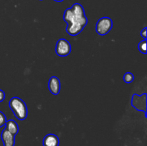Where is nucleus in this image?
<instances>
[{
    "mask_svg": "<svg viewBox=\"0 0 147 146\" xmlns=\"http://www.w3.org/2000/svg\"><path fill=\"white\" fill-rule=\"evenodd\" d=\"M113 27V21L110 17H103L99 19L96 25V30L100 36L107 34Z\"/></svg>",
    "mask_w": 147,
    "mask_h": 146,
    "instance_id": "3",
    "label": "nucleus"
},
{
    "mask_svg": "<svg viewBox=\"0 0 147 146\" xmlns=\"http://www.w3.org/2000/svg\"><path fill=\"white\" fill-rule=\"evenodd\" d=\"M5 92L3 90H0V102L4 101V100L5 99Z\"/></svg>",
    "mask_w": 147,
    "mask_h": 146,
    "instance_id": "14",
    "label": "nucleus"
},
{
    "mask_svg": "<svg viewBox=\"0 0 147 146\" xmlns=\"http://www.w3.org/2000/svg\"><path fill=\"white\" fill-rule=\"evenodd\" d=\"M63 19L67 24L66 31L70 36H76L81 33L88 24L84 8L79 3H76L71 7L65 9Z\"/></svg>",
    "mask_w": 147,
    "mask_h": 146,
    "instance_id": "1",
    "label": "nucleus"
},
{
    "mask_svg": "<svg viewBox=\"0 0 147 146\" xmlns=\"http://www.w3.org/2000/svg\"><path fill=\"white\" fill-rule=\"evenodd\" d=\"M5 129L8 130L10 133L15 136L19 132V126L17 122L13 120H7L5 124Z\"/></svg>",
    "mask_w": 147,
    "mask_h": 146,
    "instance_id": "9",
    "label": "nucleus"
},
{
    "mask_svg": "<svg viewBox=\"0 0 147 146\" xmlns=\"http://www.w3.org/2000/svg\"><path fill=\"white\" fill-rule=\"evenodd\" d=\"M146 35H147L146 27H145V28H144L142 30V31H141V36H142L144 40H146Z\"/></svg>",
    "mask_w": 147,
    "mask_h": 146,
    "instance_id": "13",
    "label": "nucleus"
},
{
    "mask_svg": "<svg viewBox=\"0 0 147 146\" xmlns=\"http://www.w3.org/2000/svg\"><path fill=\"white\" fill-rule=\"evenodd\" d=\"M54 1H57V2H62V1H63L64 0H54Z\"/></svg>",
    "mask_w": 147,
    "mask_h": 146,
    "instance_id": "15",
    "label": "nucleus"
},
{
    "mask_svg": "<svg viewBox=\"0 0 147 146\" xmlns=\"http://www.w3.org/2000/svg\"><path fill=\"white\" fill-rule=\"evenodd\" d=\"M146 102H147V94L144 93L142 95L137 94H134L132 96L131 105L134 108L139 111H143L146 117Z\"/></svg>",
    "mask_w": 147,
    "mask_h": 146,
    "instance_id": "4",
    "label": "nucleus"
},
{
    "mask_svg": "<svg viewBox=\"0 0 147 146\" xmlns=\"http://www.w3.org/2000/svg\"><path fill=\"white\" fill-rule=\"evenodd\" d=\"M138 48H139V50L140 52L143 53V54H146V40H144L142 41H141L139 43Z\"/></svg>",
    "mask_w": 147,
    "mask_h": 146,
    "instance_id": "11",
    "label": "nucleus"
},
{
    "mask_svg": "<svg viewBox=\"0 0 147 146\" xmlns=\"http://www.w3.org/2000/svg\"><path fill=\"white\" fill-rule=\"evenodd\" d=\"M59 137L55 134H47L42 140L43 146H59Z\"/></svg>",
    "mask_w": 147,
    "mask_h": 146,
    "instance_id": "8",
    "label": "nucleus"
},
{
    "mask_svg": "<svg viewBox=\"0 0 147 146\" xmlns=\"http://www.w3.org/2000/svg\"><path fill=\"white\" fill-rule=\"evenodd\" d=\"M40 1H42V0H40Z\"/></svg>",
    "mask_w": 147,
    "mask_h": 146,
    "instance_id": "16",
    "label": "nucleus"
},
{
    "mask_svg": "<svg viewBox=\"0 0 147 146\" xmlns=\"http://www.w3.org/2000/svg\"><path fill=\"white\" fill-rule=\"evenodd\" d=\"M134 80V76L131 72H126L123 75V81L127 84H130Z\"/></svg>",
    "mask_w": 147,
    "mask_h": 146,
    "instance_id": "10",
    "label": "nucleus"
},
{
    "mask_svg": "<svg viewBox=\"0 0 147 146\" xmlns=\"http://www.w3.org/2000/svg\"><path fill=\"white\" fill-rule=\"evenodd\" d=\"M71 52L70 43L65 39H60L55 46V53L59 57H67Z\"/></svg>",
    "mask_w": 147,
    "mask_h": 146,
    "instance_id": "5",
    "label": "nucleus"
},
{
    "mask_svg": "<svg viewBox=\"0 0 147 146\" xmlns=\"http://www.w3.org/2000/svg\"><path fill=\"white\" fill-rule=\"evenodd\" d=\"M9 106L13 112L14 115L19 120H24L27 118L28 115L27 104L21 98L18 97H12L9 100Z\"/></svg>",
    "mask_w": 147,
    "mask_h": 146,
    "instance_id": "2",
    "label": "nucleus"
},
{
    "mask_svg": "<svg viewBox=\"0 0 147 146\" xmlns=\"http://www.w3.org/2000/svg\"><path fill=\"white\" fill-rule=\"evenodd\" d=\"M7 117H6L5 115L2 113L1 111H0V127H3L4 125H5L6 122H7Z\"/></svg>",
    "mask_w": 147,
    "mask_h": 146,
    "instance_id": "12",
    "label": "nucleus"
},
{
    "mask_svg": "<svg viewBox=\"0 0 147 146\" xmlns=\"http://www.w3.org/2000/svg\"><path fill=\"white\" fill-rule=\"evenodd\" d=\"M1 140H2L4 146H14L15 143V136L10 133L5 128L2 130L1 135Z\"/></svg>",
    "mask_w": 147,
    "mask_h": 146,
    "instance_id": "7",
    "label": "nucleus"
},
{
    "mask_svg": "<svg viewBox=\"0 0 147 146\" xmlns=\"http://www.w3.org/2000/svg\"><path fill=\"white\" fill-rule=\"evenodd\" d=\"M60 81L58 77L53 76L48 81V89L50 92L54 95H57L60 91Z\"/></svg>",
    "mask_w": 147,
    "mask_h": 146,
    "instance_id": "6",
    "label": "nucleus"
}]
</instances>
